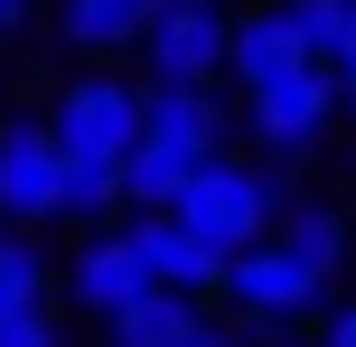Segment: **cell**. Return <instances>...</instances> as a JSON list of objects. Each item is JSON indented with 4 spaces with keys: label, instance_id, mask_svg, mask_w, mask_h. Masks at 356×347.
Here are the masks:
<instances>
[{
    "label": "cell",
    "instance_id": "6da1fadb",
    "mask_svg": "<svg viewBox=\"0 0 356 347\" xmlns=\"http://www.w3.org/2000/svg\"><path fill=\"white\" fill-rule=\"evenodd\" d=\"M178 225L188 235H207L216 254H253V244H272V225H282V179H272L263 160H225L216 150L207 169L188 179V197H178Z\"/></svg>",
    "mask_w": 356,
    "mask_h": 347
},
{
    "label": "cell",
    "instance_id": "7a4b0ae2",
    "mask_svg": "<svg viewBox=\"0 0 356 347\" xmlns=\"http://www.w3.org/2000/svg\"><path fill=\"white\" fill-rule=\"evenodd\" d=\"M47 131H56L66 160H113L122 169L131 150H141V85H122V75H75L47 104Z\"/></svg>",
    "mask_w": 356,
    "mask_h": 347
},
{
    "label": "cell",
    "instance_id": "3957f363",
    "mask_svg": "<svg viewBox=\"0 0 356 347\" xmlns=\"http://www.w3.org/2000/svg\"><path fill=\"white\" fill-rule=\"evenodd\" d=\"M338 113H347V94H338V75H328V66H300V75H282V85L244 94V122H253V141H263L272 160H300V150H319Z\"/></svg>",
    "mask_w": 356,
    "mask_h": 347
},
{
    "label": "cell",
    "instance_id": "277c9868",
    "mask_svg": "<svg viewBox=\"0 0 356 347\" xmlns=\"http://www.w3.org/2000/svg\"><path fill=\"white\" fill-rule=\"evenodd\" d=\"M141 56H150V85H216V75L234 66V19L216 10V0H169V10L150 19Z\"/></svg>",
    "mask_w": 356,
    "mask_h": 347
},
{
    "label": "cell",
    "instance_id": "5b68a950",
    "mask_svg": "<svg viewBox=\"0 0 356 347\" xmlns=\"http://www.w3.org/2000/svg\"><path fill=\"white\" fill-rule=\"evenodd\" d=\"M319 291H328V282L309 273L291 244H253V254L225 263V300L253 319V329H291V319H309V310H319Z\"/></svg>",
    "mask_w": 356,
    "mask_h": 347
},
{
    "label": "cell",
    "instance_id": "8992f818",
    "mask_svg": "<svg viewBox=\"0 0 356 347\" xmlns=\"http://www.w3.org/2000/svg\"><path fill=\"white\" fill-rule=\"evenodd\" d=\"M56 188H66V150H56L47 122H10L0 131V225L29 235V225L56 216Z\"/></svg>",
    "mask_w": 356,
    "mask_h": 347
},
{
    "label": "cell",
    "instance_id": "52a82bcc",
    "mask_svg": "<svg viewBox=\"0 0 356 347\" xmlns=\"http://www.w3.org/2000/svg\"><path fill=\"white\" fill-rule=\"evenodd\" d=\"M150 291H160V282H150V263H141V254H131L122 225L85 235V244H75V263H66V300H75L85 319H122L131 300H150Z\"/></svg>",
    "mask_w": 356,
    "mask_h": 347
},
{
    "label": "cell",
    "instance_id": "ba28073f",
    "mask_svg": "<svg viewBox=\"0 0 356 347\" xmlns=\"http://www.w3.org/2000/svg\"><path fill=\"white\" fill-rule=\"evenodd\" d=\"M122 235H131V254L150 263V282H160V291H178V300L225 291V254H216L207 235H188L178 216H131Z\"/></svg>",
    "mask_w": 356,
    "mask_h": 347
},
{
    "label": "cell",
    "instance_id": "9c48e42d",
    "mask_svg": "<svg viewBox=\"0 0 356 347\" xmlns=\"http://www.w3.org/2000/svg\"><path fill=\"white\" fill-rule=\"evenodd\" d=\"M141 141H169L188 160H216L225 150V104L216 85H141Z\"/></svg>",
    "mask_w": 356,
    "mask_h": 347
},
{
    "label": "cell",
    "instance_id": "30bf717a",
    "mask_svg": "<svg viewBox=\"0 0 356 347\" xmlns=\"http://www.w3.org/2000/svg\"><path fill=\"white\" fill-rule=\"evenodd\" d=\"M104 347H225V329L207 319V300L150 291V300H131L122 319H104Z\"/></svg>",
    "mask_w": 356,
    "mask_h": 347
},
{
    "label": "cell",
    "instance_id": "8fae6325",
    "mask_svg": "<svg viewBox=\"0 0 356 347\" xmlns=\"http://www.w3.org/2000/svg\"><path fill=\"white\" fill-rule=\"evenodd\" d=\"M300 66H319V56L300 47V29H291L282 0H272V10H253V19H234V85H244V94L282 85V75H300Z\"/></svg>",
    "mask_w": 356,
    "mask_h": 347
},
{
    "label": "cell",
    "instance_id": "7c38bea8",
    "mask_svg": "<svg viewBox=\"0 0 356 347\" xmlns=\"http://www.w3.org/2000/svg\"><path fill=\"white\" fill-rule=\"evenodd\" d=\"M160 10L169 0H56V38L75 56H113V47H141Z\"/></svg>",
    "mask_w": 356,
    "mask_h": 347
},
{
    "label": "cell",
    "instance_id": "4fadbf2b",
    "mask_svg": "<svg viewBox=\"0 0 356 347\" xmlns=\"http://www.w3.org/2000/svg\"><path fill=\"white\" fill-rule=\"evenodd\" d=\"M207 160H188V150H169V141H141L122 160V207H141V216H178V197H188V179Z\"/></svg>",
    "mask_w": 356,
    "mask_h": 347
},
{
    "label": "cell",
    "instance_id": "5bb4252c",
    "mask_svg": "<svg viewBox=\"0 0 356 347\" xmlns=\"http://www.w3.org/2000/svg\"><path fill=\"white\" fill-rule=\"evenodd\" d=\"M272 244H291V254L328 282V273L347 263V216H338V207H291V216L272 225Z\"/></svg>",
    "mask_w": 356,
    "mask_h": 347
},
{
    "label": "cell",
    "instance_id": "9a60e30c",
    "mask_svg": "<svg viewBox=\"0 0 356 347\" xmlns=\"http://www.w3.org/2000/svg\"><path fill=\"white\" fill-rule=\"evenodd\" d=\"M47 291H56V263L38 254L29 235L0 225V319H10V310H47Z\"/></svg>",
    "mask_w": 356,
    "mask_h": 347
},
{
    "label": "cell",
    "instance_id": "2e32d148",
    "mask_svg": "<svg viewBox=\"0 0 356 347\" xmlns=\"http://www.w3.org/2000/svg\"><path fill=\"white\" fill-rule=\"evenodd\" d=\"M122 207V169L113 160H66V188H56V216H75L85 235H104V216Z\"/></svg>",
    "mask_w": 356,
    "mask_h": 347
},
{
    "label": "cell",
    "instance_id": "e0dca14e",
    "mask_svg": "<svg viewBox=\"0 0 356 347\" xmlns=\"http://www.w3.org/2000/svg\"><path fill=\"white\" fill-rule=\"evenodd\" d=\"M282 10H291V29H300V47L328 66L338 38H347V19H356V0H282Z\"/></svg>",
    "mask_w": 356,
    "mask_h": 347
},
{
    "label": "cell",
    "instance_id": "ac0fdd59",
    "mask_svg": "<svg viewBox=\"0 0 356 347\" xmlns=\"http://www.w3.org/2000/svg\"><path fill=\"white\" fill-rule=\"evenodd\" d=\"M0 347H66V329H56V310H10L0 319Z\"/></svg>",
    "mask_w": 356,
    "mask_h": 347
},
{
    "label": "cell",
    "instance_id": "d6986e66",
    "mask_svg": "<svg viewBox=\"0 0 356 347\" xmlns=\"http://www.w3.org/2000/svg\"><path fill=\"white\" fill-rule=\"evenodd\" d=\"M328 75H338V94L356 104V19H347V38H338V56H328Z\"/></svg>",
    "mask_w": 356,
    "mask_h": 347
},
{
    "label": "cell",
    "instance_id": "ffe728a7",
    "mask_svg": "<svg viewBox=\"0 0 356 347\" xmlns=\"http://www.w3.org/2000/svg\"><path fill=\"white\" fill-rule=\"evenodd\" d=\"M319 347H356V300H338V310H328V329H319Z\"/></svg>",
    "mask_w": 356,
    "mask_h": 347
},
{
    "label": "cell",
    "instance_id": "44dd1931",
    "mask_svg": "<svg viewBox=\"0 0 356 347\" xmlns=\"http://www.w3.org/2000/svg\"><path fill=\"white\" fill-rule=\"evenodd\" d=\"M29 29V0H0V38H19Z\"/></svg>",
    "mask_w": 356,
    "mask_h": 347
},
{
    "label": "cell",
    "instance_id": "7402d4cb",
    "mask_svg": "<svg viewBox=\"0 0 356 347\" xmlns=\"http://www.w3.org/2000/svg\"><path fill=\"white\" fill-rule=\"evenodd\" d=\"M272 347H319V338H272Z\"/></svg>",
    "mask_w": 356,
    "mask_h": 347
},
{
    "label": "cell",
    "instance_id": "603a6c76",
    "mask_svg": "<svg viewBox=\"0 0 356 347\" xmlns=\"http://www.w3.org/2000/svg\"><path fill=\"white\" fill-rule=\"evenodd\" d=\"M0 131H10V122H0Z\"/></svg>",
    "mask_w": 356,
    "mask_h": 347
},
{
    "label": "cell",
    "instance_id": "cb8c5ba5",
    "mask_svg": "<svg viewBox=\"0 0 356 347\" xmlns=\"http://www.w3.org/2000/svg\"><path fill=\"white\" fill-rule=\"evenodd\" d=\"M225 347H234V338H225Z\"/></svg>",
    "mask_w": 356,
    "mask_h": 347
}]
</instances>
